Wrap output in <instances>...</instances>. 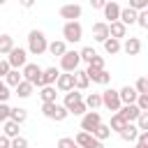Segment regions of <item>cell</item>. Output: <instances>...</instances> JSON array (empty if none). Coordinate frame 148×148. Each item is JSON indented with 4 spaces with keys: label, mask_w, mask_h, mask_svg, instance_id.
Segmentation results:
<instances>
[{
    "label": "cell",
    "mask_w": 148,
    "mask_h": 148,
    "mask_svg": "<svg viewBox=\"0 0 148 148\" xmlns=\"http://www.w3.org/2000/svg\"><path fill=\"white\" fill-rule=\"evenodd\" d=\"M46 46H49V39L42 30H30L28 32V53L42 56V53H46Z\"/></svg>",
    "instance_id": "6da1fadb"
},
{
    "label": "cell",
    "mask_w": 148,
    "mask_h": 148,
    "mask_svg": "<svg viewBox=\"0 0 148 148\" xmlns=\"http://www.w3.org/2000/svg\"><path fill=\"white\" fill-rule=\"evenodd\" d=\"M42 113L49 120H56V123H60V120H65L69 116V111L62 104H58V102H42Z\"/></svg>",
    "instance_id": "7a4b0ae2"
},
{
    "label": "cell",
    "mask_w": 148,
    "mask_h": 148,
    "mask_svg": "<svg viewBox=\"0 0 148 148\" xmlns=\"http://www.w3.org/2000/svg\"><path fill=\"white\" fill-rule=\"evenodd\" d=\"M62 42H72V44H76V42H81L83 39V25L79 23V21H65V25H62Z\"/></svg>",
    "instance_id": "3957f363"
},
{
    "label": "cell",
    "mask_w": 148,
    "mask_h": 148,
    "mask_svg": "<svg viewBox=\"0 0 148 148\" xmlns=\"http://www.w3.org/2000/svg\"><path fill=\"white\" fill-rule=\"evenodd\" d=\"M21 76H23V81H28V83H32V86L42 88V67H39L37 62H25V65H23Z\"/></svg>",
    "instance_id": "277c9868"
},
{
    "label": "cell",
    "mask_w": 148,
    "mask_h": 148,
    "mask_svg": "<svg viewBox=\"0 0 148 148\" xmlns=\"http://www.w3.org/2000/svg\"><path fill=\"white\" fill-rule=\"evenodd\" d=\"M79 65H81L79 51H69V49H67V51L60 56V69H62V72H76Z\"/></svg>",
    "instance_id": "5b68a950"
},
{
    "label": "cell",
    "mask_w": 148,
    "mask_h": 148,
    "mask_svg": "<svg viewBox=\"0 0 148 148\" xmlns=\"http://www.w3.org/2000/svg\"><path fill=\"white\" fill-rule=\"evenodd\" d=\"M7 62H9V67L12 69H23V65L28 62V51L25 49H21V46H14L9 53H7Z\"/></svg>",
    "instance_id": "8992f818"
},
{
    "label": "cell",
    "mask_w": 148,
    "mask_h": 148,
    "mask_svg": "<svg viewBox=\"0 0 148 148\" xmlns=\"http://www.w3.org/2000/svg\"><path fill=\"white\" fill-rule=\"evenodd\" d=\"M102 95V106H106L109 111H118L123 104H120V97H118V90H113V88H106L104 92H99Z\"/></svg>",
    "instance_id": "52a82bcc"
},
{
    "label": "cell",
    "mask_w": 148,
    "mask_h": 148,
    "mask_svg": "<svg viewBox=\"0 0 148 148\" xmlns=\"http://www.w3.org/2000/svg\"><path fill=\"white\" fill-rule=\"evenodd\" d=\"M99 123H102V116H99L97 111H86V113L81 116V132H90V134H92V130H95Z\"/></svg>",
    "instance_id": "ba28073f"
},
{
    "label": "cell",
    "mask_w": 148,
    "mask_h": 148,
    "mask_svg": "<svg viewBox=\"0 0 148 148\" xmlns=\"http://www.w3.org/2000/svg\"><path fill=\"white\" fill-rule=\"evenodd\" d=\"M86 76H88V81L99 83V86H109V83H111V74H109L106 69H92V67H86Z\"/></svg>",
    "instance_id": "9c48e42d"
},
{
    "label": "cell",
    "mask_w": 148,
    "mask_h": 148,
    "mask_svg": "<svg viewBox=\"0 0 148 148\" xmlns=\"http://www.w3.org/2000/svg\"><path fill=\"white\" fill-rule=\"evenodd\" d=\"M81 14H83V9H81V5H76V2H72V5H62V7H60V18L76 21V18H81Z\"/></svg>",
    "instance_id": "30bf717a"
},
{
    "label": "cell",
    "mask_w": 148,
    "mask_h": 148,
    "mask_svg": "<svg viewBox=\"0 0 148 148\" xmlns=\"http://www.w3.org/2000/svg\"><path fill=\"white\" fill-rule=\"evenodd\" d=\"M56 88H58L60 92H69V90H74V72L58 74V79H56Z\"/></svg>",
    "instance_id": "8fae6325"
},
{
    "label": "cell",
    "mask_w": 148,
    "mask_h": 148,
    "mask_svg": "<svg viewBox=\"0 0 148 148\" xmlns=\"http://www.w3.org/2000/svg\"><path fill=\"white\" fill-rule=\"evenodd\" d=\"M120 51H125L127 56H139L141 39L139 37H125V42H120Z\"/></svg>",
    "instance_id": "7c38bea8"
},
{
    "label": "cell",
    "mask_w": 148,
    "mask_h": 148,
    "mask_svg": "<svg viewBox=\"0 0 148 148\" xmlns=\"http://www.w3.org/2000/svg\"><path fill=\"white\" fill-rule=\"evenodd\" d=\"M116 113H118V116H120L125 123H134V120L139 118V113H141V111L136 109V104H123V106H120Z\"/></svg>",
    "instance_id": "4fadbf2b"
},
{
    "label": "cell",
    "mask_w": 148,
    "mask_h": 148,
    "mask_svg": "<svg viewBox=\"0 0 148 148\" xmlns=\"http://www.w3.org/2000/svg\"><path fill=\"white\" fill-rule=\"evenodd\" d=\"M120 5L116 2V0H106V5L102 7V12H104V18H109V23H113V21H118V16H120Z\"/></svg>",
    "instance_id": "5bb4252c"
},
{
    "label": "cell",
    "mask_w": 148,
    "mask_h": 148,
    "mask_svg": "<svg viewBox=\"0 0 148 148\" xmlns=\"http://www.w3.org/2000/svg\"><path fill=\"white\" fill-rule=\"evenodd\" d=\"M92 39H95V42H104V39H109V23L97 21V23L92 25Z\"/></svg>",
    "instance_id": "9a60e30c"
},
{
    "label": "cell",
    "mask_w": 148,
    "mask_h": 148,
    "mask_svg": "<svg viewBox=\"0 0 148 148\" xmlns=\"http://www.w3.org/2000/svg\"><path fill=\"white\" fill-rule=\"evenodd\" d=\"M136 90L132 88V86H123L120 90H118V97H120V104H134L136 102Z\"/></svg>",
    "instance_id": "2e32d148"
},
{
    "label": "cell",
    "mask_w": 148,
    "mask_h": 148,
    "mask_svg": "<svg viewBox=\"0 0 148 148\" xmlns=\"http://www.w3.org/2000/svg\"><path fill=\"white\" fill-rule=\"evenodd\" d=\"M118 134H120V139H123V141L134 143V141H136V136H139V130H136V125H134V123H127Z\"/></svg>",
    "instance_id": "e0dca14e"
},
{
    "label": "cell",
    "mask_w": 148,
    "mask_h": 148,
    "mask_svg": "<svg viewBox=\"0 0 148 148\" xmlns=\"http://www.w3.org/2000/svg\"><path fill=\"white\" fill-rule=\"evenodd\" d=\"M109 37H113V39H123V37H127V25H123L120 21L109 23Z\"/></svg>",
    "instance_id": "ac0fdd59"
},
{
    "label": "cell",
    "mask_w": 148,
    "mask_h": 148,
    "mask_svg": "<svg viewBox=\"0 0 148 148\" xmlns=\"http://www.w3.org/2000/svg\"><path fill=\"white\" fill-rule=\"evenodd\" d=\"M58 74H60L58 67H46V69H42V86H53L56 79H58Z\"/></svg>",
    "instance_id": "d6986e66"
},
{
    "label": "cell",
    "mask_w": 148,
    "mask_h": 148,
    "mask_svg": "<svg viewBox=\"0 0 148 148\" xmlns=\"http://www.w3.org/2000/svg\"><path fill=\"white\" fill-rule=\"evenodd\" d=\"M46 51H49L51 56H58V58H60V56L67 51V42H62V39H53V42H49Z\"/></svg>",
    "instance_id": "ffe728a7"
},
{
    "label": "cell",
    "mask_w": 148,
    "mask_h": 148,
    "mask_svg": "<svg viewBox=\"0 0 148 148\" xmlns=\"http://www.w3.org/2000/svg\"><path fill=\"white\" fill-rule=\"evenodd\" d=\"M88 76H86V69H76L74 72V90H86L88 88Z\"/></svg>",
    "instance_id": "44dd1931"
},
{
    "label": "cell",
    "mask_w": 148,
    "mask_h": 148,
    "mask_svg": "<svg viewBox=\"0 0 148 148\" xmlns=\"http://www.w3.org/2000/svg\"><path fill=\"white\" fill-rule=\"evenodd\" d=\"M83 104H86V109H90V111H97V109L102 106V95H99V92H90V95H86Z\"/></svg>",
    "instance_id": "7402d4cb"
},
{
    "label": "cell",
    "mask_w": 148,
    "mask_h": 148,
    "mask_svg": "<svg viewBox=\"0 0 148 148\" xmlns=\"http://www.w3.org/2000/svg\"><path fill=\"white\" fill-rule=\"evenodd\" d=\"M118 21H120L123 25H132V23H136V12H134V9H130V7H125V9H120Z\"/></svg>",
    "instance_id": "603a6c76"
},
{
    "label": "cell",
    "mask_w": 148,
    "mask_h": 148,
    "mask_svg": "<svg viewBox=\"0 0 148 148\" xmlns=\"http://www.w3.org/2000/svg\"><path fill=\"white\" fill-rule=\"evenodd\" d=\"M18 123H14V120H5L2 123V134L7 136V139H14V136H18Z\"/></svg>",
    "instance_id": "cb8c5ba5"
},
{
    "label": "cell",
    "mask_w": 148,
    "mask_h": 148,
    "mask_svg": "<svg viewBox=\"0 0 148 148\" xmlns=\"http://www.w3.org/2000/svg\"><path fill=\"white\" fill-rule=\"evenodd\" d=\"M14 90H16V95H18L21 99H28V97L32 95V90H35V86H32V83H28V81H21V83H18V86H16Z\"/></svg>",
    "instance_id": "d4e9b609"
},
{
    "label": "cell",
    "mask_w": 148,
    "mask_h": 148,
    "mask_svg": "<svg viewBox=\"0 0 148 148\" xmlns=\"http://www.w3.org/2000/svg\"><path fill=\"white\" fill-rule=\"evenodd\" d=\"M76 102H83V95L81 92H76V90H69V92H65V102H62V106L69 111V106H74Z\"/></svg>",
    "instance_id": "484cf974"
},
{
    "label": "cell",
    "mask_w": 148,
    "mask_h": 148,
    "mask_svg": "<svg viewBox=\"0 0 148 148\" xmlns=\"http://www.w3.org/2000/svg\"><path fill=\"white\" fill-rule=\"evenodd\" d=\"M9 120H14V123L23 125V123L28 120V111H25V109H21V106H16V109H9Z\"/></svg>",
    "instance_id": "4316f807"
},
{
    "label": "cell",
    "mask_w": 148,
    "mask_h": 148,
    "mask_svg": "<svg viewBox=\"0 0 148 148\" xmlns=\"http://www.w3.org/2000/svg\"><path fill=\"white\" fill-rule=\"evenodd\" d=\"M102 44H104V51H106L109 56H116V53H120V39H113V37H109V39H104Z\"/></svg>",
    "instance_id": "83f0119b"
},
{
    "label": "cell",
    "mask_w": 148,
    "mask_h": 148,
    "mask_svg": "<svg viewBox=\"0 0 148 148\" xmlns=\"http://www.w3.org/2000/svg\"><path fill=\"white\" fill-rule=\"evenodd\" d=\"M21 81H23V76H21V72H18V69H9V72H7V76H5V83H7L9 88H16Z\"/></svg>",
    "instance_id": "f1b7e54d"
},
{
    "label": "cell",
    "mask_w": 148,
    "mask_h": 148,
    "mask_svg": "<svg viewBox=\"0 0 148 148\" xmlns=\"http://www.w3.org/2000/svg\"><path fill=\"white\" fill-rule=\"evenodd\" d=\"M39 97H42V102H56L58 92H56L53 86H42L39 88Z\"/></svg>",
    "instance_id": "f546056e"
},
{
    "label": "cell",
    "mask_w": 148,
    "mask_h": 148,
    "mask_svg": "<svg viewBox=\"0 0 148 148\" xmlns=\"http://www.w3.org/2000/svg\"><path fill=\"white\" fill-rule=\"evenodd\" d=\"M14 49V37L12 35H0V56H7Z\"/></svg>",
    "instance_id": "4dcf8cb0"
},
{
    "label": "cell",
    "mask_w": 148,
    "mask_h": 148,
    "mask_svg": "<svg viewBox=\"0 0 148 148\" xmlns=\"http://www.w3.org/2000/svg\"><path fill=\"white\" fill-rule=\"evenodd\" d=\"M92 136H95L97 141H104V139H109V136H111V130H109V125L99 123V125L92 130Z\"/></svg>",
    "instance_id": "1f68e13d"
},
{
    "label": "cell",
    "mask_w": 148,
    "mask_h": 148,
    "mask_svg": "<svg viewBox=\"0 0 148 148\" xmlns=\"http://www.w3.org/2000/svg\"><path fill=\"white\" fill-rule=\"evenodd\" d=\"M125 125H127V123H125L118 113H113V116H111V123H109V130H111V132H120Z\"/></svg>",
    "instance_id": "d6a6232c"
},
{
    "label": "cell",
    "mask_w": 148,
    "mask_h": 148,
    "mask_svg": "<svg viewBox=\"0 0 148 148\" xmlns=\"http://www.w3.org/2000/svg\"><path fill=\"white\" fill-rule=\"evenodd\" d=\"M134 125H136L139 132H148V111H141L139 118L134 120Z\"/></svg>",
    "instance_id": "836d02e7"
},
{
    "label": "cell",
    "mask_w": 148,
    "mask_h": 148,
    "mask_svg": "<svg viewBox=\"0 0 148 148\" xmlns=\"http://www.w3.org/2000/svg\"><path fill=\"white\" fill-rule=\"evenodd\" d=\"M90 141H92V134H90V132H79V134L74 136V143L81 146V148H86Z\"/></svg>",
    "instance_id": "e575fe53"
},
{
    "label": "cell",
    "mask_w": 148,
    "mask_h": 148,
    "mask_svg": "<svg viewBox=\"0 0 148 148\" xmlns=\"http://www.w3.org/2000/svg\"><path fill=\"white\" fill-rule=\"evenodd\" d=\"M95 56H97V51H95L92 46H83V49L79 51V58H81L83 62H90V60H92Z\"/></svg>",
    "instance_id": "d590c367"
},
{
    "label": "cell",
    "mask_w": 148,
    "mask_h": 148,
    "mask_svg": "<svg viewBox=\"0 0 148 148\" xmlns=\"http://www.w3.org/2000/svg\"><path fill=\"white\" fill-rule=\"evenodd\" d=\"M136 25L139 28H148V9H141V12H136Z\"/></svg>",
    "instance_id": "8d00e7d4"
},
{
    "label": "cell",
    "mask_w": 148,
    "mask_h": 148,
    "mask_svg": "<svg viewBox=\"0 0 148 148\" xmlns=\"http://www.w3.org/2000/svg\"><path fill=\"white\" fill-rule=\"evenodd\" d=\"M136 109L139 111H148V92H143V95H136Z\"/></svg>",
    "instance_id": "74e56055"
},
{
    "label": "cell",
    "mask_w": 148,
    "mask_h": 148,
    "mask_svg": "<svg viewBox=\"0 0 148 148\" xmlns=\"http://www.w3.org/2000/svg\"><path fill=\"white\" fill-rule=\"evenodd\" d=\"M9 148H28V139L18 134V136H14V139L9 141Z\"/></svg>",
    "instance_id": "f35d334b"
},
{
    "label": "cell",
    "mask_w": 148,
    "mask_h": 148,
    "mask_svg": "<svg viewBox=\"0 0 148 148\" xmlns=\"http://www.w3.org/2000/svg\"><path fill=\"white\" fill-rule=\"evenodd\" d=\"M134 90H136L139 95H143V92H148V79H146V76H141V79H136V86H134Z\"/></svg>",
    "instance_id": "ab89813d"
},
{
    "label": "cell",
    "mask_w": 148,
    "mask_h": 148,
    "mask_svg": "<svg viewBox=\"0 0 148 148\" xmlns=\"http://www.w3.org/2000/svg\"><path fill=\"white\" fill-rule=\"evenodd\" d=\"M56 148H81V146H76L72 136H62V139L58 141V146H56Z\"/></svg>",
    "instance_id": "60d3db41"
},
{
    "label": "cell",
    "mask_w": 148,
    "mask_h": 148,
    "mask_svg": "<svg viewBox=\"0 0 148 148\" xmlns=\"http://www.w3.org/2000/svg\"><path fill=\"white\" fill-rule=\"evenodd\" d=\"M130 9H134V12L148 9V0H130Z\"/></svg>",
    "instance_id": "b9f144b4"
},
{
    "label": "cell",
    "mask_w": 148,
    "mask_h": 148,
    "mask_svg": "<svg viewBox=\"0 0 148 148\" xmlns=\"http://www.w3.org/2000/svg\"><path fill=\"white\" fill-rule=\"evenodd\" d=\"M9 109H12V106H9L7 102H0V125H2L5 120H9Z\"/></svg>",
    "instance_id": "7bdbcfd3"
},
{
    "label": "cell",
    "mask_w": 148,
    "mask_h": 148,
    "mask_svg": "<svg viewBox=\"0 0 148 148\" xmlns=\"http://www.w3.org/2000/svg\"><path fill=\"white\" fill-rule=\"evenodd\" d=\"M88 109H86V104L83 102H76L74 106H69V113H74V116H83Z\"/></svg>",
    "instance_id": "ee69618b"
},
{
    "label": "cell",
    "mask_w": 148,
    "mask_h": 148,
    "mask_svg": "<svg viewBox=\"0 0 148 148\" xmlns=\"http://www.w3.org/2000/svg\"><path fill=\"white\" fill-rule=\"evenodd\" d=\"M9 95H12V92H9V86L0 79V102H7V99H9Z\"/></svg>",
    "instance_id": "f6af8a7d"
},
{
    "label": "cell",
    "mask_w": 148,
    "mask_h": 148,
    "mask_svg": "<svg viewBox=\"0 0 148 148\" xmlns=\"http://www.w3.org/2000/svg\"><path fill=\"white\" fill-rule=\"evenodd\" d=\"M88 67H92V69H104V58H102V56H95V58L88 62Z\"/></svg>",
    "instance_id": "bcb514c9"
},
{
    "label": "cell",
    "mask_w": 148,
    "mask_h": 148,
    "mask_svg": "<svg viewBox=\"0 0 148 148\" xmlns=\"http://www.w3.org/2000/svg\"><path fill=\"white\" fill-rule=\"evenodd\" d=\"M12 67H9V62H7V58H0V79L2 76H7V72H9Z\"/></svg>",
    "instance_id": "7dc6e473"
},
{
    "label": "cell",
    "mask_w": 148,
    "mask_h": 148,
    "mask_svg": "<svg viewBox=\"0 0 148 148\" xmlns=\"http://www.w3.org/2000/svg\"><path fill=\"white\" fill-rule=\"evenodd\" d=\"M88 2H90V7H92V9H102V7L106 5V0H88Z\"/></svg>",
    "instance_id": "c3c4849f"
},
{
    "label": "cell",
    "mask_w": 148,
    "mask_h": 148,
    "mask_svg": "<svg viewBox=\"0 0 148 148\" xmlns=\"http://www.w3.org/2000/svg\"><path fill=\"white\" fill-rule=\"evenodd\" d=\"M86 148H104V141H97V139L92 136V141H90V143H88Z\"/></svg>",
    "instance_id": "681fc988"
},
{
    "label": "cell",
    "mask_w": 148,
    "mask_h": 148,
    "mask_svg": "<svg viewBox=\"0 0 148 148\" xmlns=\"http://www.w3.org/2000/svg\"><path fill=\"white\" fill-rule=\"evenodd\" d=\"M9 141L12 139H7L5 134H0V148H9Z\"/></svg>",
    "instance_id": "f907efd6"
},
{
    "label": "cell",
    "mask_w": 148,
    "mask_h": 148,
    "mask_svg": "<svg viewBox=\"0 0 148 148\" xmlns=\"http://www.w3.org/2000/svg\"><path fill=\"white\" fill-rule=\"evenodd\" d=\"M18 5H21V7H25V9H30V7L35 5V0H18Z\"/></svg>",
    "instance_id": "816d5d0a"
},
{
    "label": "cell",
    "mask_w": 148,
    "mask_h": 148,
    "mask_svg": "<svg viewBox=\"0 0 148 148\" xmlns=\"http://www.w3.org/2000/svg\"><path fill=\"white\" fill-rule=\"evenodd\" d=\"M134 148H148V143H141V141H134Z\"/></svg>",
    "instance_id": "f5cc1de1"
},
{
    "label": "cell",
    "mask_w": 148,
    "mask_h": 148,
    "mask_svg": "<svg viewBox=\"0 0 148 148\" xmlns=\"http://www.w3.org/2000/svg\"><path fill=\"white\" fill-rule=\"evenodd\" d=\"M5 2H7V0H0V5H5Z\"/></svg>",
    "instance_id": "db71d44e"
}]
</instances>
